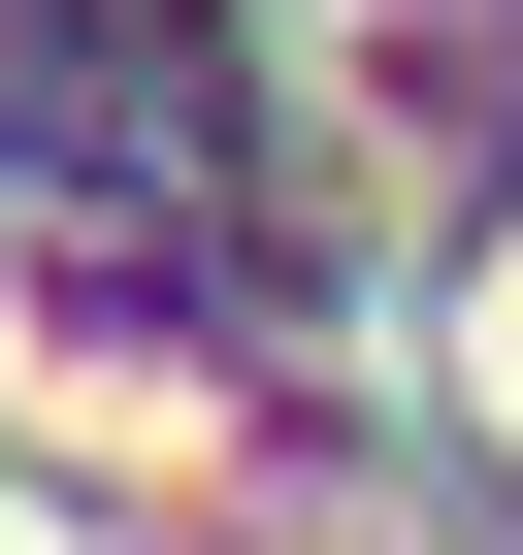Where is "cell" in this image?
Segmentation results:
<instances>
[{
    "label": "cell",
    "mask_w": 523,
    "mask_h": 555,
    "mask_svg": "<svg viewBox=\"0 0 523 555\" xmlns=\"http://www.w3.org/2000/svg\"><path fill=\"white\" fill-rule=\"evenodd\" d=\"M0 555H66V522H34V490H0Z\"/></svg>",
    "instance_id": "obj_1"
}]
</instances>
